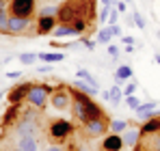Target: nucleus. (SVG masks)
<instances>
[{
	"mask_svg": "<svg viewBox=\"0 0 160 151\" xmlns=\"http://www.w3.org/2000/svg\"><path fill=\"white\" fill-rule=\"evenodd\" d=\"M58 24H72L76 20H87L93 24L98 20V2L95 0H63L56 11Z\"/></svg>",
	"mask_w": 160,
	"mask_h": 151,
	"instance_id": "obj_1",
	"label": "nucleus"
},
{
	"mask_svg": "<svg viewBox=\"0 0 160 151\" xmlns=\"http://www.w3.org/2000/svg\"><path fill=\"white\" fill-rule=\"evenodd\" d=\"M11 129H13V136H15V138H24V136H37V134L41 132L39 112H35V110H32V106H30V110L22 112V114H20V119H18V123L11 127Z\"/></svg>",
	"mask_w": 160,
	"mask_h": 151,
	"instance_id": "obj_2",
	"label": "nucleus"
},
{
	"mask_svg": "<svg viewBox=\"0 0 160 151\" xmlns=\"http://www.w3.org/2000/svg\"><path fill=\"white\" fill-rule=\"evenodd\" d=\"M72 104H74V95H72V86L67 84H58L54 86V91L50 93V106L58 112H65V110H72Z\"/></svg>",
	"mask_w": 160,
	"mask_h": 151,
	"instance_id": "obj_3",
	"label": "nucleus"
},
{
	"mask_svg": "<svg viewBox=\"0 0 160 151\" xmlns=\"http://www.w3.org/2000/svg\"><path fill=\"white\" fill-rule=\"evenodd\" d=\"M52 91H54V86H50V84H30L26 101L32 108L43 110V108L48 106V101H50V93H52Z\"/></svg>",
	"mask_w": 160,
	"mask_h": 151,
	"instance_id": "obj_4",
	"label": "nucleus"
},
{
	"mask_svg": "<svg viewBox=\"0 0 160 151\" xmlns=\"http://www.w3.org/2000/svg\"><path fill=\"white\" fill-rule=\"evenodd\" d=\"M7 11L15 17H35L37 15V0H9Z\"/></svg>",
	"mask_w": 160,
	"mask_h": 151,
	"instance_id": "obj_5",
	"label": "nucleus"
},
{
	"mask_svg": "<svg viewBox=\"0 0 160 151\" xmlns=\"http://www.w3.org/2000/svg\"><path fill=\"white\" fill-rule=\"evenodd\" d=\"M74 132H76V127H74L72 121H67V119H54V121H50V125H48V134H50L52 140H67Z\"/></svg>",
	"mask_w": 160,
	"mask_h": 151,
	"instance_id": "obj_6",
	"label": "nucleus"
},
{
	"mask_svg": "<svg viewBox=\"0 0 160 151\" xmlns=\"http://www.w3.org/2000/svg\"><path fill=\"white\" fill-rule=\"evenodd\" d=\"M108 127H110V121H108V117L104 114L102 119H93V121H87L82 129H84V136H89V138H98V136H102V134H106Z\"/></svg>",
	"mask_w": 160,
	"mask_h": 151,
	"instance_id": "obj_7",
	"label": "nucleus"
},
{
	"mask_svg": "<svg viewBox=\"0 0 160 151\" xmlns=\"http://www.w3.org/2000/svg\"><path fill=\"white\" fill-rule=\"evenodd\" d=\"M30 84H32V82H22V84H15L13 89H9V93H7L9 104H22V101L28 97Z\"/></svg>",
	"mask_w": 160,
	"mask_h": 151,
	"instance_id": "obj_8",
	"label": "nucleus"
},
{
	"mask_svg": "<svg viewBox=\"0 0 160 151\" xmlns=\"http://www.w3.org/2000/svg\"><path fill=\"white\" fill-rule=\"evenodd\" d=\"M56 24H58L56 15H37V30H35V35H52Z\"/></svg>",
	"mask_w": 160,
	"mask_h": 151,
	"instance_id": "obj_9",
	"label": "nucleus"
},
{
	"mask_svg": "<svg viewBox=\"0 0 160 151\" xmlns=\"http://www.w3.org/2000/svg\"><path fill=\"white\" fill-rule=\"evenodd\" d=\"M9 30H11V35H30V17H15V15H11Z\"/></svg>",
	"mask_w": 160,
	"mask_h": 151,
	"instance_id": "obj_10",
	"label": "nucleus"
},
{
	"mask_svg": "<svg viewBox=\"0 0 160 151\" xmlns=\"http://www.w3.org/2000/svg\"><path fill=\"white\" fill-rule=\"evenodd\" d=\"M123 147H126V145H123L121 134L110 132V134L104 136V140H102V145H100V151H121Z\"/></svg>",
	"mask_w": 160,
	"mask_h": 151,
	"instance_id": "obj_11",
	"label": "nucleus"
},
{
	"mask_svg": "<svg viewBox=\"0 0 160 151\" xmlns=\"http://www.w3.org/2000/svg\"><path fill=\"white\" fill-rule=\"evenodd\" d=\"M20 104H11L9 108H7V112H4V117H2V129H9V127H13L18 123V119H20Z\"/></svg>",
	"mask_w": 160,
	"mask_h": 151,
	"instance_id": "obj_12",
	"label": "nucleus"
},
{
	"mask_svg": "<svg viewBox=\"0 0 160 151\" xmlns=\"http://www.w3.org/2000/svg\"><path fill=\"white\" fill-rule=\"evenodd\" d=\"M11 151H39L37 136H24V138H18L15 145L11 147Z\"/></svg>",
	"mask_w": 160,
	"mask_h": 151,
	"instance_id": "obj_13",
	"label": "nucleus"
},
{
	"mask_svg": "<svg viewBox=\"0 0 160 151\" xmlns=\"http://www.w3.org/2000/svg\"><path fill=\"white\" fill-rule=\"evenodd\" d=\"M121 138H123V145L126 147H130L134 149L138 143H141V138H143V134H141V129H136V127H128L123 134H121Z\"/></svg>",
	"mask_w": 160,
	"mask_h": 151,
	"instance_id": "obj_14",
	"label": "nucleus"
},
{
	"mask_svg": "<svg viewBox=\"0 0 160 151\" xmlns=\"http://www.w3.org/2000/svg\"><path fill=\"white\" fill-rule=\"evenodd\" d=\"M132 76H134V71L128 67V65H119V67H117V71H115V82L121 86L126 80H132Z\"/></svg>",
	"mask_w": 160,
	"mask_h": 151,
	"instance_id": "obj_15",
	"label": "nucleus"
},
{
	"mask_svg": "<svg viewBox=\"0 0 160 151\" xmlns=\"http://www.w3.org/2000/svg\"><path fill=\"white\" fill-rule=\"evenodd\" d=\"M72 35H76V30H74L72 24H56V28L52 30L54 39H63V37H72Z\"/></svg>",
	"mask_w": 160,
	"mask_h": 151,
	"instance_id": "obj_16",
	"label": "nucleus"
},
{
	"mask_svg": "<svg viewBox=\"0 0 160 151\" xmlns=\"http://www.w3.org/2000/svg\"><path fill=\"white\" fill-rule=\"evenodd\" d=\"M160 132V117H154V119H149V121H145L143 125H141V134L145 136V134H156Z\"/></svg>",
	"mask_w": 160,
	"mask_h": 151,
	"instance_id": "obj_17",
	"label": "nucleus"
},
{
	"mask_svg": "<svg viewBox=\"0 0 160 151\" xmlns=\"http://www.w3.org/2000/svg\"><path fill=\"white\" fill-rule=\"evenodd\" d=\"M72 86L78 89V91H82V93H87V95H91V97L98 95V86H93V84H89V82H84V80H80V78L72 84Z\"/></svg>",
	"mask_w": 160,
	"mask_h": 151,
	"instance_id": "obj_18",
	"label": "nucleus"
},
{
	"mask_svg": "<svg viewBox=\"0 0 160 151\" xmlns=\"http://www.w3.org/2000/svg\"><path fill=\"white\" fill-rule=\"evenodd\" d=\"M65 58L63 52H41L39 54V61H46V63H61Z\"/></svg>",
	"mask_w": 160,
	"mask_h": 151,
	"instance_id": "obj_19",
	"label": "nucleus"
},
{
	"mask_svg": "<svg viewBox=\"0 0 160 151\" xmlns=\"http://www.w3.org/2000/svg\"><path fill=\"white\" fill-rule=\"evenodd\" d=\"M126 129H128V121H123V119H112L108 127V132H115V134H123Z\"/></svg>",
	"mask_w": 160,
	"mask_h": 151,
	"instance_id": "obj_20",
	"label": "nucleus"
},
{
	"mask_svg": "<svg viewBox=\"0 0 160 151\" xmlns=\"http://www.w3.org/2000/svg\"><path fill=\"white\" fill-rule=\"evenodd\" d=\"M9 20H11V13H9V11H2V13H0V35H11V30H9Z\"/></svg>",
	"mask_w": 160,
	"mask_h": 151,
	"instance_id": "obj_21",
	"label": "nucleus"
},
{
	"mask_svg": "<svg viewBox=\"0 0 160 151\" xmlns=\"http://www.w3.org/2000/svg\"><path fill=\"white\" fill-rule=\"evenodd\" d=\"M110 39H112L110 26H102V28L98 30V41H100V43H110Z\"/></svg>",
	"mask_w": 160,
	"mask_h": 151,
	"instance_id": "obj_22",
	"label": "nucleus"
},
{
	"mask_svg": "<svg viewBox=\"0 0 160 151\" xmlns=\"http://www.w3.org/2000/svg\"><path fill=\"white\" fill-rule=\"evenodd\" d=\"M121 97H126V95H123V91L119 89V84L112 86V89H110V101H112L115 106H119V104H121Z\"/></svg>",
	"mask_w": 160,
	"mask_h": 151,
	"instance_id": "obj_23",
	"label": "nucleus"
},
{
	"mask_svg": "<svg viewBox=\"0 0 160 151\" xmlns=\"http://www.w3.org/2000/svg\"><path fill=\"white\" fill-rule=\"evenodd\" d=\"M37 58H39V54H35V52H24V54H20V63H24V65H32Z\"/></svg>",
	"mask_w": 160,
	"mask_h": 151,
	"instance_id": "obj_24",
	"label": "nucleus"
},
{
	"mask_svg": "<svg viewBox=\"0 0 160 151\" xmlns=\"http://www.w3.org/2000/svg\"><path fill=\"white\" fill-rule=\"evenodd\" d=\"M80 78V80H84V82H89V84H93V86H98V80L93 78V76L89 74L87 69H78V74H76Z\"/></svg>",
	"mask_w": 160,
	"mask_h": 151,
	"instance_id": "obj_25",
	"label": "nucleus"
},
{
	"mask_svg": "<svg viewBox=\"0 0 160 151\" xmlns=\"http://www.w3.org/2000/svg\"><path fill=\"white\" fill-rule=\"evenodd\" d=\"M110 9H112V7H104V4H102V9H100V13H98V22H100V24L104 26L108 22V15H110Z\"/></svg>",
	"mask_w": 160,
	"mask_h": 151,
	"instance_id": "obj_26",
	"label": "nucleus"
},
{
	"mask_svg": "<svg viewBox=\"0 0 160 151\" xmlns=\"http://www.w3.org/2000/svg\"><path fill=\"white\" fill-rule=\"evenodd\" d=\"M149 110H156V101H147V104H141L134 112L136 114H143V112H149Z\"/></svg>",
	"mask_w": 160,
	"mask_h": 151,
	"instance_id": "obj_27",
	"label": "nucleus"
},
{
	"mask_svg": "<svg viewBox=\"0 0 160 151\" xmlns=\"http://www.w3.org/2000/svg\"><path fill=\"white\" fill-rule=\"evenodd\" d=\"M56 11H58V7L48 4V7H41V9L37 11V15H56Z\"/></svg>",
	"mask_w": 160,
	"mask_h": 151,
	"instance_id": "obj_28",
	"label": "nucleus"
},
{
	"mask_svg": "<svg viewBox=\"0 0 160 151\" xmlns=\"http://www.w3.org/2000/svg\"><path fill=\"white\" fill-rule=\"evenodd\" d=\"M132 22L136 24V28H141V30L145 28V17H143L138 11H134V13H132Z\"/></svg>",
	"mask_w": 160,
	"mask_h": 151,
	"instance_id": "obj_29",
	"label": "nucleus"
},
{
	"mask_svg": "<svg viewBox=\"0 0 160 151\" xmlns=\"http://www.w3.org/2000/svg\"><path fill=\"white\" fill-rule=\"evenodd\" d=\"M126 104H128L132 110H136V108L141 106V101H138V97H136V95H126Z\"/></svg>",
	"mask_w": 160,
	"mask_h": 151,
	"instance_id": "obj_30",
	"label": "nucleus"
},
{
	"mask_svg": "<svg viewBox=\"0 0 160 151\" xmlns=\"http://www.w3.org/2000/svg\"><path fill=\"white\" fill-rule=\"evenodd\" d=\"M136 86H138V82H136V80H132L130 84H126V89H123V95H134V93H136Z\"/></svg>",
	"mask_w": 160,
	"mask_h": 151,
	"instance_id": "obj_31",
	"label": "nucleus"
},
{
	"mask_svg": "<svg viewBox=\"0 0 160 151\" xmlns=\"http://www.w3.org/2000/svg\"><path fill=\"white\" fill-rule=\"evenodd\" d=\"M117 20H119V9H110V15H108V24H117Z\"/></svg>",
	"mask_w": 160,
	"mask_h": 151,
	"instance_id": "obj_32",
	"label": "nucleus"
},
{
	"mask_svg": "<svg viewBox=\"0 0 160 151\" xmlns=\"http://www.w3.org/2000/svg\"><path fill=\"white\" fill-rule=\"evenodd\" d=\"M82 46H84V48H87V50H95V43H93V41H91V39H87V37H84V35H82Z\"/></svg>",
	"mask_w": 160,
	"mask_h": 151,
	"instance_id": "obj_33",
	"label": "nucleus"
},
{
	"mask_svg": "<svg viewBox=\"0 0 160 151\" xmlns=\"http://www.w3.org/2000/svg\"><path fill=\"white\" fill-rule=\"evenodd\" d=\"M110 30H112V37H121V26L119 24H108Z\"/></svg>",
	"mask_w": 160,
	"mask_h": 151,
	"instance_id": "obj_34",
	"label": "nucleus"
},
{
	"mask_svg": "<svg viewBox=\"0 0 160 151\" xmlns=\"http://www.w3.org/2000/svg\"><path fill=\"white\" fill-rule=\"evenodd\" d=\"M108 54L117 58V56H119V48H117V46H108Z\"/></svg>",
	"mask_w": 160,
	"mask_h": 151,
	"instance_id": "obj_35",
	"label": "nucleus"
},
{
	"mask_svg": "<svg viewBox=\"0 0 160 151\" xmlns=\"http://www.w3.org/2000/svg\"><path fill=\"white\" fill-rule=\"evenodd\" d=\"M43 151H65V147H61V145H48Z\"/></svg>",
	"mask_w": 160,
	"mask_h": 151,
	"instance_id": "obj_36",
	"label": "nucleus"
},
{
	"mask_svg": "<svg viewBox=\"0 0 160 151\" xmlns=\"http://www.w3.org/2000/svg\"><path fill=\"white\" fill-rule=\"evenodd\" d=\"M121 41H123L126 46H134V39H132V37H121Z\"/></svg>",
	"mask_w": 160,
	"mask_h": 151,
	"instance_id": "obj_37",
	"label": "nucleus"
},
{
	"mask_svg": "<svg viewBox=\"0 0 160 151\" xmlns=\"http://www.w3.org/2000/svg\"><path fill=\"white\" fill-rule=\"evenodd\" d=\"M7 7H9V0H0V13L7 11Z\"/></svg>",
	"mask_w": 160,
	"mask_h": 151,
	"instance_id": "obj_38",
	"label": "nucleus"
},
{
	"mask_svg": "<svg viewBox=\"0 0 160 151\" xmlns=\"http://www.w3.org/2000/svg\"><path fill=\"white\" fill-rule=\"evenodd\" d=\"M7 76H9L11 80H15V78H20V76H22V74H20V71H9V74H7Z\"/></svg>",
	"mask_w": 160,
	"mask_h": 151,
	"instance_id": "obj_39",
	"label": "nucleus"
},
{
	"mask_svg": "<svg viewBox=\"0 0 160 151\" xmlns=\"http://www.w3.org/2000/svg\"><path fill=\"white\" fill-rule=\"evenodd\" d=\"M48 71H52V67H48V65L46 67H39V74H48Z\"/></svg>",
	"mask_w": 160,
	"mask_h": 151,
	"instance_id": "obj_40",
	"label": "nucleus"
},
{
	"mask_svg": "<svg viewBox=\"0 0 160 151\" xmlns=\"http://www.w3.org/2000/svg\"><path fill=\"white\" fill-rule=\"evenodd\" d=\"M102 100H110V91H102Z\"/></svg>",
	"mask_w": 160,
	"mask_h": 151,
	"instance_id": "obj_41",
	"label": "nucleus"
},
{
	"mask_svg": "<svg viewBox=\"0 0 160 151\" xmlns=\"http://www.w3.org/2000/svg\"><path fill=\"white\" fill-rule=\"evenodd\" d=\"M102 4L104 7H112V0H102Z\"/></svg>",
	"mask_w": 160,
	"mask_h": 151,
	"instance_id": "obj_42",
	"label": "nucleus"
},
{
	"mask_svg": "<svg viewBox=\"0 0 160 151\" xmlns=\"http://www.w3.org/2000/svg\"><path fill=\"white\" fill-rule=\"evenodd\" d=\"M156 63H158V65H160V54H156Z\"/></svg>",
	"mask_w": 160,
	"mask_h": 151,
	"instance_id": "obj_43",
	"label": "nucleus"
},
{
	"mask_svg": "<svg viewBox=\"0 0 160 151\" xmlns=\"http://www.w3.org/2000/svg\"><path fill=\"white\" fill-rule=\"evenodd\" d=\"M74 151H87V149H84V147H78V149H74Z\"/></svg>",
	"mask_w": 160,
	"mask_h": 151,
	"instance_id": "obj_44",
	"label": "nucleus"
},
{
	"mask_svg": "<svg viewBox=\"0 0 160 151\" xmlns=\"http://www.w3.org/2000/svg\"><path fill=\"white\" fill-rule=\"evenodd\" d=\"M50 2H58V0H50Z\"/></svg>",
	"mask_w": 160,
	"mask_h": 151,
	"instance_id": "obj_45",
	"label": "nucleus"
},
{
	"mask_svg": "<svg viewBox=\"0 0 160 151\" xmlns=\"http://www.w3.org/2000/svg\"><path fill=\"white\" fill-rule=\"evenodd\" d=\"M126 2H130V0H126Z\"/></svg>",
	"mask_w": 160,
	"mask_h": 151,
	"instance_id": "obj_46",
	"label": "nucleus"
}]
</instances>
